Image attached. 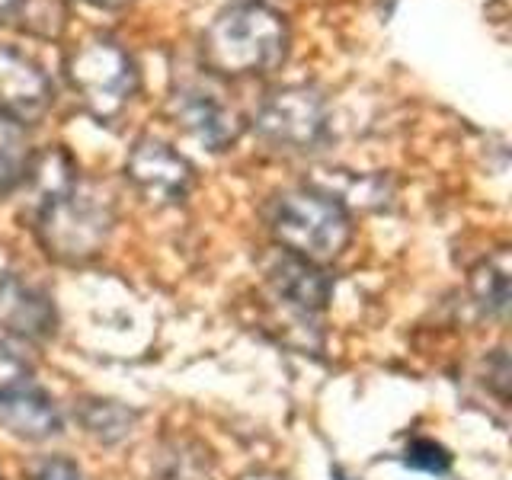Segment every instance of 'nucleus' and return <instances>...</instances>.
<instances>
[{
    "instance_id": "obj_3",
    "label": "nucleus",
    "mask_w": 512,
    "mask_h": 480,
    "mask_svg": "<svg viewBox=\"0 0 512 480\" xmlns=\"http://www.w3.org/2000/svg\"><path fill=\"white\" fill-rule=\"evenodd\" d=\"M269 228L285 253H295L308 263H327L349 244L352 221L340 199L320 186H301L282 192L272 205Z\"/></svg>"
},
{
    "instance_id": "obj_1",
    "label": "nucleus",
    "mask_w": 512,
    "mask_h": 480,
    "mask_svg": "<svg viewBox=\"0 0 512 480\" xmlns=\"http://www.w3.org/2000/svg\"><path fill=\"white\" fill-rule=\"evenodd\" d=\"M288 52V23L260 0H240L221 10L202 36V58L215 74H269Z\"/></svg>"
},
{
    "instance_id": "obj_2",
    "label": "nucleus",
    "mask_w": 512,
    "mask_h": 480,
    "mask_svg": "<svg viewBox=\"0 0 512 480\" xmlns=\"http://www.w3.org/2000/svg\"><path fill=\"white\" fill-rule=\"evenodd\" d=\"M116 224L112 199L96 183L74 180L58 196L42 199L36 212V237L58 263H87L106 247Z\"/></svg>"
},
{
    "instance_id": "obj_18",
    "label": "nucleus",
    "mask_w": 512,
    "mask_h": 480,
    "mask_svg": "<svg viewBox=\"0 0 512 480\" xmlns=\"http://www.w3.org/2000/svg\"><path fill=\"white\" fill-rule=\"evenodd\" d=\"M29 10V0H0V23H10L13 16H23Z\"/></svg>"
},
{
    "instance_id": "obj_12",
    "label": "nucleus",
    "mask_w": 512,
    "mask_h": 480,
    "mask_svg": "<svg viewBox=\"0 0 512 480\" xmlns=\"http://www.w3.org/2000/svg\"><path fill=\"white\" fill-rule=\"evenodd\" d=\"M471 292L474 301L493 317H503L509 308V263L506 253L493 256V260H484L471 276Z\"/></svg>"
},
{
    "instance_id": "obj_10",
    "label": "nucleus",
    "mask_w": 512,
    "mask_h": 480,
    "mask_svg": "<svg viewBox=\"0 0 512 480\" xmlns=\"http://www.w3.org/2000/svg\"><path fill=\"white\" fill-rule=\"evenodd\" d=\"M0 426L16 439L42 442L61 432V413L42 388L20 381L0 391Z\"/></svg>"
},
{
    "instance_id": "obj_8",
    "label": "nucleus",
    "mask_w": 512,
    "mask_h": 480,
    "mask_svg": "<svg viewBox=\"0 0 512 480\" xmlns=\"http://www.w3.org/2000/svg\"><path fill=\"white\" fill-rule=\"evenodd\" d=\"M52 106V84L20 48L0 45V116L16 125H36Z\"/></svg>"
},
{
    "instance_id": "obj_5",
    "label": "nucleus",
    "mask_w": 512,
    "mask_h": 480,
    "mask_svg": "<svg viewBox=\"0 0 512 480\" xmlns=\"http://www.w3.org/2000/svg\"><path fill=\"white\" fill-rule=\"evenodd\" d=\"M327 125V100L304 84L269 93L253 116L256 135L279 151H314L327 138Z\"/></svg>"
},
{
    "instance_id": "obj_16",
    "label": "nucleus",
    "mask_w": 512,
    "mask_h": 480,
    "mask_svg": "<svg viewBox=\"0 0 512 480\" xmlns=\"http://www.w3.org/2000/svg\"><path fill=\"white\" fill-rule=\"evenodd\" d=\"M36 480H84V474L68 458H45L36 471Z\"/></svg>"
},
{
    "instance_id": "obj_14",
    "label": "nucleus",
    "mask_w": 512,
    "mask_h": 480,
    "mask_svg": "<svg viewBox=\"0 0 512 480\" xmlns=\"http://www.w3.org/2000/svg\"><path fill=\"white\" fill-rule=\"evenodd\" d=\"M84 426H87L90 436L112 445V442H119L132 432L135 413L119 407V404H109V400H96V404H87V410H84Z\"/></svg>"
},
{
    "instance_id": "obj_9",
    "label": "nucleus",
    "mask_w": 512,
    "mask_h": 480,
    "mask_svg": "<svg viewBox=\"0 0 512 480\" xmlns=\"http://www.w3.org/2000/svg\"><path fill=\"white\" fill-rule=\"evenodd\" d=\"M58 314L42 288L23 282L13 272L0 276V330L26 343H45L55 333Z\"/></svg>"
},
{
    "instance_id": "obj_7",
    "label": "nucleus",
    "mask_w": 512,
    "mask_h": 480,
    "mask_svg": "<svg viewBox=\"0 0 512 480\" xmlns=\"http://www.w3.org/2000/svg\"><path fill=\"white\" fill-rule=\"evenodd\" d=\"M173 116L208 151H228L244 132V119L237 116V109L224 103V96L205 84H186L176 90Z\"/></svg>"
},
{
    "instance_id": "obj_17",
    "label": "nucleus",
    "mask_w": 512,
    "mask_h": 480,
    "mask_svg": "<svg viewBox=\"0 0 512 480\" xmlns=\"http://www.w3.org/2000/svg\"><path fill=\"white\" fill-rule=\"evenodd\" d=\"M20 381H29L26 378V365L16 359L10 349L0 346V391L10 388V384H20Z\"/></svg>"
},
{
    "instance_id": "obj_19",
    "label": "nucleus",
    "mask_w": 512,
    "mask_h": 480,
    "mask_svg": "<svg viewBox=\"0 0 512 480\" xmlns=\"http://www.w3.org/2000/svg\"><path fill=\"white\" fill-rule=\"evenodd\" d=\"M93 7H103V10H116V7H125L128 0H87Z\"/></svg>"
},
{
    "instance_id": "obj_13",
    "label": "nucleus",
    "mask_w": 512,
    "mask_h": 480,
    "mask_svg": "<svg viewBox=\"0 0 512 480\" xmlns=\"http://www.w3.org/2000/svg\"><path fill=\"white\" fill-rule=\"evenodd\" d=\"M32 154L26 151V141L20 135V125L0 116V196H7L26 180Z\"/></svg>"
},
{
    "instance_id": "obj_6",
    "label": "nucleus",
    "mask_w": 512,
    "mask_h": 480,
    "mask_svg": "<svg viewBox=\"0 0 512 480\" xmlns=\"http://www.w3.org/2000/svg\"><path fill=\"white\" fill-rule=\"evenodd\" d=\"M125 176L151 205H180L192 189V167L157 138H138L125 160Z\"/></svg>"
},
{
    "instance_id": "obj_4",
    "label": "nucleus",
    "mask_w": 512,
    "mask_h": 480,
    "mask_svg": "<svg viewBox=\"0 0 512 480\" xmlns=\"http://www.w3.org/2000/svg\"><path fill=\"white\" fill-rule=\"evenodd\" d=\"M64 74L80 106L100 122L116 119L138 90L132 55L109 36H87L64 61Z\"/></svg>"
},
{
    "instance_id": "obj_11",
    "label": "nucleus",
    "mask_w": 512,
    "mask_h": 480,
    "mask_svg": "<svg viewBox=\"0 0 512 480\" xmlns=\"http://www.w3.org/2000/svg\"><path fill=\"white\" fill-rule=\"evenodd\" d=\"M266 279L272 285V292H276V298L285 301L288 308H295L301 314H317L327 308L330 279L317 263H308V260H301V256L282 250L276 260L269 263Z\"/></svg>"
},
{
    "instance_id": "obj_15",
    "label": "nucleus",
    "mask_w": 512,
    "mask_h": 480,
    "mask_svg": "<svg viewBox=\"0 0 512 480\" xmlns=\"http://www.w3.org/2000/svg\"><path fill=\"white\" fill-rule=\"evenodd\" d=\"M404 464H407V468H416V471L445 474L448 468H452V455H448L439 442H432V439H416V442L407 445Z\"/></svg>"
}]
</instances>
